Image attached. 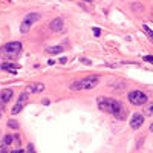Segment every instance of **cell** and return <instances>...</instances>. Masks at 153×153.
<instances>
[{
  "mask_svg": "<svg viewBox=\"0 0 153 153\" xmlns=\"http://www.w3.org/2000/svg\"><path fill=\"white\" fill-rule=\"evenodd\" d=\"M97 104H98L99 110L107 112V113H112V115L122 106L120 101H116V99H113V98H107V97H99L97 99Z\"/></svg>",
  "mask_w": 153,
  "mask_h": 153,
  "instance_id": "obj_1",
  "label": "cell"
},
{
  "mask_svg": "<svg viewBox=\"0 0 153 153\" xmlns=\"http://www.w3.org/2000/svg\"><path fill=\"white\" fill-rule=\"evenodd\" d=\"M98 84V76L97 75H90L84 80H80V81H74L70 84V89L72 90H80V89H93Z\"/></svg>",
  "mask_w": 153,
  "mask_h": 153,
  "instance_id": "obj_2",
  "label": "cell"
},
{
  "mask_svg": "<svg viewBox=\"0 0 153 153\" xmlns=\"http://www.w3.org/2000/svg\"><path fill=\"white\" fill-rule=\"evenodd\" d=\"M129 101H130L133 106H143L147 103V95L144 92H141V90H132V92H129Z\"/></svg>",
  "mask_w": 153,
  "mask_h": 153,
  "instance_id": "obj_3",
  "label": "cell"
},
{
  "mask_svg": "<svg viewBox=\"0 0 153 153\" xmlns=\"http://www.w3.org/2000/svg\"><path fill=\"white\" fill-rule=\"evenodd\" d=\"M40 19V14L38 13H29L25 19H23V22H22V26H20V31L25 34V32H28L29 29H31V26H32V23L34 22H37Z\"/></svg>",
  "mask_w": 153,
  "mask_h": 153,
  "instance_id": "obj_4",
  "label": "cell"
},
{
  "mask_svg": "<svg viewBox=\"0 0 153 153\" xmlns=\"http://www.w3.org/2000/svg\"><path fill=\"white\" fill-rule=\"evenodd\" d=\"M20 51H22V43L20 42H11V43H6L2 48V52H5V54L9 55V57L17 55Z\"/></svg>",
  "mask_w": 153,
  "mask_h": 153,
  "instance_id": "obj_5",
  "label": "cell"
},
{
  "mask_svg": "<svg viewBox=\"0 0 153 153\" xmlns=\"http://www.w3.org/2000/svg\"><path fill=\"white\" fill-rule=\"evenodd\" d=\"M49 28H51V31H54V32H60L64 28V20L61 17H57V19H54L49 23Z\"/></svg>",
  "mask_w": 153,
  "mask_h": 153,
  "instance_id": "obj_6",
  "label": "cell"
},
{
  "mask_svg": "<svg viewBox=\"0 0 153 153\" xmlns=\"http://www.w3.org/2000/svg\"><path fill=\"white\" fill-rule=\"evenodd\" d=\"M143 124H144V116L139 115V113H135L132 116V120H130V127L136 130V129H139Z\"/></svg>",
  "mask_w": 153,
  "mask_h": 153,
  "instance_id": "obj_7",
  "label": "cell"
},
{
  "mask_svg": "<svg viewBox=\"0 0 153 153\" xmlns=\"http://www.w3.org/2000/svg\"><path fill=\"white\" fill-rule=\"evenodd\" d=\"M0 98H2L3 103H8L11 98H13V90L11 89H3L2 92H0Z\"/></svg>",
  "mask_w": 153,
  "mask_h": 153,
  "instance_id": "obj_8",
  "label": "cell"
},
{
  "mask_svg": "<svg viewBox=\"0 0 153 153\" xmlns=\"http://www.w3.org/2000/svg\"><path fill=\"white\" fill-rule=\"evenodd\" d=\"M113 115H115V118H116V120H126V116H127V110H126L124 106H121V107L116 110Z\"/></svg>",
  "mask_w": 153,
  "mask_h": 153,
  "instance_id": "obj_9",
  "label": "cell"
},
{
  "mask_svg": "<svg viewBox=\"0 0 153 153\" xmlns=\"http://www.w3.org/2000/svg\"><path fill=\"white\" fill-rule=\"evenodd\" d=\"M2 67L3 70H9L11 74H15L17 72V69H19V66H17V64H9V63H2Z\"/></svg>",
  "mask_w": 153,
  "mask_h": 153,
  "instance_id": "obj_10",
  "label": "cell"
},
{
  "mask_svg": "<svg viewBox=\"0 0 153 153\" xmlns=\"http://www.w3.org/2000/svg\"><path fill=\"white\" fill-rule=\"evenodd\" d=\"M29 90L34 92V93L42 92V90H45V84H43V83H35V84H31V86H29Z\"/></svg>",
  "mask_w": 153,
  "mask_h": 153,
  "instance_id": "obj_11",
  "label": "cell"
},
{
  "mask_svg": "<svg viewBox=\"0 0 153 153\" xmlns=\"http://www.w3.org/2000/svg\"><path fill=\"white\" fill-rule=\"evenodd\" d=\"M46 51H48L49 54H61L64 49H63V46H51V48H48Z\"/></svg>",
  "mask_w": 153,
  "mask_h": 153,
  "instance_id": "obj_12",
  "label": "cell"
},
{
  "mask_svg": "<svg viewBox=\"0 0 153 153\" xmlns=\"http://www.w3.org/2000/svg\"><path fill=\"white\" fill-rule=\"evenodd\" d=\"M23 109V104H19V103H17L15 106H14V107H13V110H11V113H13V115H15V113H19V112Z\"/></svg>",
  "mask_w": 153,
  "mask_h": 153,
  "instance_id": "obj_13",
  "label": "cell"
},
{
  "mask_svg": "<svg viewBox=\"0 0 153 153\" xmlns=\"http://www.w3.org/2000/svg\"><path fill=\"white\" fill-rule=\"evenodd\" d=\"M26 99H28V93H26V92H22V93H20V97H19V104L26 103Z\"/></svg>",
  "mask_w": 153,
  "mask_h": 153,
  "instance_id": "obj_14",
  "label": "cell"
},
{
  "mask_svg": "<svg viewBox=\"0 0 153 153\" xmlns=\"http://www.w3.org/2000/svg\"><path fill=\"white\" fill-rule=\"evenodd\" d=\"M152 112H153V103L149 104V106H147V107L144 109V115H145V116H150V115H152Z\"/></svg>",
  "mask_w": 153,
  "mask_h": 153,
  "instance_id": "obj_15",
  "label": "cell"
},
{
  "mask_svg": "<svg viewBox=\"0 0 153 153\" xmlns=\"http://www.w3.org/2000/svg\"><path fill=\"white\" fill-rule=\"evenodd\" d=\"M143 28H144V31H145V34H147V35H149V38H150V40H152V42H153V31H152V29H150L149 26H147V25H144Z\"/></svg>",
  "mask_w": 153,
  "mask_h": 153,
  "instance_id": "obj_16",
  "label": "cell"
},
{
  "mask_svg": "<svg viewBox=\"0 0 153 153\" xmlns=\"http://www.w3.org/2000/svg\"><path fill=\"white\" fill-rule=\"evenodd\" d=\"M13 135H5V138H3V143L5 144H11V143H13Z\"/></svg>",
  "mask_w": 153,
  "mask_h": 153,
  "instance_id": "obj_17",
  "label": "cell"
},
{
  "mask_svg": "<svg viewBox=\"0 0 153 153\" xmlns=\"http://www.w3.org/2000/svg\"><path fill=\"white\" fill-rule=\"evenodd\" d=\"M8 126L11 129H19V124H17V121H14V120H9L8 121Z\"/></svg>",
  "mask_w": 153,
  "mask_h": 153,
  "instance_id": "obj_18",
  "label": "cell"
},
{
  "mask_svg": "<svg viewBox=\"0 0 153 153\" xmlns=\"http://www.w3.org/2000/svg\"><path fill=\"white\" fill-rule=\"evenodd\" d=\"M26 152H28V153H37V152H35V149H34V144H28Z\"/></svg>",
  "mask_w": 153,
  "mask_h": 153,
  "instance_id": "obj_19",
  "label": "cell"
},
{
  "mask_svg": "<svg viewBox=\"0 0 153 153\" xmlns=\"http://www.w3.org/2000/svg\"><path fill=\"white\" fill-rule=\"evenodd\" d=\"M92 32H93V35H95V37H99V35H101V29L93 28V29H92Z\"/></svg>",
  "mask_w": 153,
  "mask_h": 153,
  "instance_id": "obj_20",
  "label": "cell"
},
{
  "mask_svg": "<svg viewBox=\"0 0 153 153\" xmlns=\"http://www.w3.org/2000/svg\"><path fill=\"white\" fill-rule=\"evenodd\" d=\"M144 61L152 63V64H153V55H145V57H144Z\"/></svg>",
  "mask_w": 153,
  "mask_h": 153,
  "instance_id": "obj_21",
  "label": "cell"
},
{
  "mask_svg": "<svg viewBox=\"0 0 153 153\" xmlns=\"http://www.w3.org/2000/svg\"><path fill=\"white\" fill-rule=\"evenodd\" d=\"M132 8H133V9H136V11H139V13L143 11V6H141V5H138V3H136V5L133 3V5H132Z\"/></svg>",
  "mask_w": 153,
  "mask_h": 153,
  "instance_id": "obj_22",
  "label": "cell"
},
{
  "mask_svg": "<svg viewBox=\"0 0 153 153\" xmlns=\"http://www.w3.org/2000/svg\"><path fill=\"white\" fill-rule=\"evenodd\" d=\"M0 153H9V152L6 150V147H5V145H2V147H0Z\"/></svg>",
  "mask_w": 153,
  "mask_h": 153,
  "instance_id": "obj_23",
  "label": "cell"
},
{
  "mask_svg": "<svg viewBox=\"0 0 153 153\" xmlns=\"http://www.w3.org/2000/svg\"><path fill=\"white\" fill-rule=\"evenodd\" d=\"M81 61H83L84 64H90V61H89V60H86V58H83V60H81Z\"/></svg>",
  "mask_w": 153,
  "mask_h": 153,
  "instance_id": "obj_24",
  "label": "cell"
},
{
  "mask_svg": "<svg viewBox=\"0 0 153 153\" xmlns=\"http://www.w3.org/2000/svg\"><path fill=\"white\" fill-rule=\"evenodd\" d=\"M13 153H25V152H23V150H22V149H19V150H14V152H13Z\"/></svg>",
  "mask_w": 153,
  "mask_h": 153,
  "instance_id": "obj_25",
  "label": "cell"
},
{
  "mask_svg": "<svg viewBox=\"0 0 153 153\" xmlns=\"http://www.w3.org/2000/svg\"><path fill=\"white\" fill-rule=\"evenodd\" d=\"M60 61H61V63L64 64V63H67V58H64V57H63V58H61V60H60Z\"/></svg>",
  "mask_w": 153,
  "mask_h": 153,
  "instance_id": "obj_26",
  "label": "cell"
},
{
  "mask_svg": "<svg viewBox=\"0 0 153 153\" xmlns=\"http://www.w3.org/2000/svg\"><path fill=\"white\" fill-rule=\"evenodd\" d=\"M84 2H87V3H90V2H93V0H84Z\"/></svg>",
  "mask_w": 153,
  "mask_h": 153,
  "instance_id": "obj_27",
  "label": "cell"
},
{
  "mask_svg": "<svg viewBox=\"0 0 153 153\" xmlns=\"http://www.w3.org/2000/svg\"><path fill=\"white\" fill-rule=\"evenodd\" d=\"M150 130L153 132V122H152V126H150Z\"/></svg>",
  "mask_w": 153,
  "mask_h": 153,
  "instance_id": "obj_28",
  "label": "cell"
},
{
  "mask_svg": "<svg viewBox=\"0 0 153 153\" xmlns=\"http://www.w3.org/2000/svg\"><path fill=\"white\" fill-rule=\"evenodd\" d=\"M0 118H2V112H0Z\"/></svg>",
  "mask_w": 153,
  "mask_h": 153,
  "instance_id": "obj_29",
  "label": "cell"
}]
</instances>
